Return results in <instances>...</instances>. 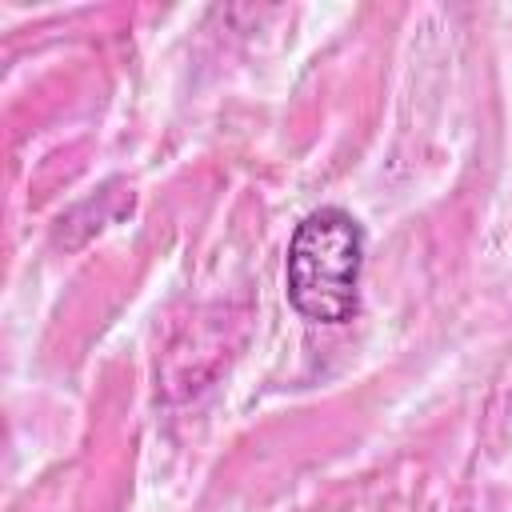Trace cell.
Here are the masks:
<instances>
[{"label": "cell", "instance_id": "cell-1", "mask_svg": "<svg viewBox=\"0 0 512 512\" xmlns=\"http://www.w3.org/2000/svg\"><path fill=\"white\" fill-rule=\"evenodd\" d=\"M364 232L344 208L308 212L288 240V300L304 320L344 324L360 308Z\"/></svg>", "mask_w": 512, "mask_h": 512}]
</instances>
